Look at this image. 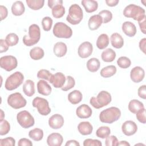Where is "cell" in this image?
<instances>
[{
    "label": "cell",
    "mask_w": 146,
    "mask_h": 146,
    "mask_svg": "<svg viewBox=\"0 0 146 146\" xmlns=\"http://www.w3.org/2000/svg\"><path fill=\"white\" fill-rule=\"evenodd\" d=\"M37 90L39 94L44 95H49L52 91L51 87L44 80H40L37 83Z\"/></svg>",
    "instance_id": "obj_21"
},
{
    "label": "cell",
    "mask_w": 146,
    "mask_h": 146,
    "mask_svg": "<svg viewBox=\"0 0 146 146\" xmlns=\"http://www.w3.org/2000/svg\"><path fill=\"white\" fill-rule=\"evenodd\" d=\"M112 98L111 94L106 91H100L96 97H92L90 99V103L96 109L101 108L107 106L111 103Z\"/></svg>",
    "instance_id": "obj_4"
},
{
    "label": "cell",
    "mask_w": 146,
    "mask_h": 146,
    "mask_svg": "<svg viewBox=\"0 0 146 146\" xmlns=\"http://www.w3.org/2000/svg\"><path fill=\"white\" fill-rule=\"evenodd\" d=\"M26 2L29 8L33 10H38L44 6V0H26Z\"/></svg>",
    "instance_id": "obj_36"
},
{
    "label": "cell",
    "mask_w": 146,
    "mask_h": 146,
    "mask_svg": "<svg viewBox=\"0 0 146 146\" xmlns=\"http://www.w3.org/2000/svg\"><path fill=\"white\" fill-rule=\"evenodd\" d=\"M63 141V136L59 133H52L47 138V143L49 146H60Z\"/></svg>",
    "instance_id": "obj_18"
},
{
    "label": "cell",
    "mask_w": 146,
    "mask_h": 146,
    "mask_svg": "<svg viewBox=\"0 0 146 146\" xmlns=\"http://www.w3.org/2000/svg\"><path fill=\"white\" fill-rule=\"evenodd\" d=\"M83 18V13L82 8L77 4L72 5L68 10V14L66 17L67 21L72 25L79 24Z\"/></svg>",
    "instance_id": "obj_5"
},
{
    "label": "cell",
    "mask_w": 146,
    "mask_h": 146,
    "mask_svg": "<svg viewBox=\"0 0 146 146\" xmlns=\"http://www.w3.org/2000/svg\"><path fill=\"white\" fill-rule=\"evenodd\" d=\"M111 45L115 48H121L124 45V39L121 35L117 33H113L110 37Z\"/></svg>",
    "instance_id": "obj_24"
},
{
    "label": "cell",
    "mask_w": 146,
    "mask_h": 146,
    "mask_svg": "<svg viewBox=\"0 0 146 146\" xmlns=\"http://www.w3.org/2000/svg\"><path fill=\"white\" fill-rule=\"evenodd\" d=\"M145 45H146V39L145 38L141 39L139 42V48L140 50L145 54Z\"/></svg>",
    "instance_id": "obj_56"
},
{
    "label": "cell",
    "mask_w": 146,
    "mask_h": 146,
    "mask_svg": "<svg viewBox=\"0 0 146 146\" xmlns=\"http://www.w3.org/2000/svg\"><path fill=\"white\" fill-rule=\"evenodd\" d=\"M145 85L141 86L137 90L138 96L143 99H146V91H145Z\"/></svg>",
    "instance_id": "obj_50"
},
{
    "label": "cell",
    "mask_w": 146,
    "mask_h": 146,
    "mask_svg": "<svg viewBox=\"0 0 146 146\" xmlns=\"http://www.w3.org/2000/svg\"><path fill=\"white\" fill-rule=\"evenodd\" d=\"M18 66L17 58L13 55H6L0 58V66L6 71H11Z\"/></svg>",
    "instance_id": "obj_11"
},
{
    "label": "cell",
    "mask_w": 146,
    "mask_h": 146,
    "mask_svg": "<svg viewBox=\"0 0 146 146\" xmlns=\"http://www.w3.org/2000/svg\"><path fill=\"white\" fill-rule=\"evenodd\" d=\"M53 34L56 38L68 39L72 36V30L66 23L59 22L55 24L53 27Z\"/></svg>",
    "instance_id": "obj_7"
},
{
    "label": "cell",
    "mask_w": 146,
    "mask_h": 146,
    "mask_svg": "<svg viewBox=\"0 0 146 146\" xmlns=\"http://www.w3.org/2000/svg\"><path fill=\"white\" fill-rule=\"evenodd\" d=\"M121 131L125 135L128 136H132L135 134L137 132V125L132 120H127L123 123L121 125Z\"/></svg>",
    "instance_id": "obj_14"
},
{
    "label": "cell",
    "mask_w": 146,
    "mask_h": 146,
    "mask_svg": "<svg viewBox=\"0 0 146 146\" xmlns=\"http://www.w3.org/2000/svg\"><path fill=\"white\" fill-rule=\"evenodd\" d=\"M52 74L47 70L41 69L37 73V78L39 79H43L49 81Z\"/></svg>",
    "instance_id": "obj_45"
},
{
    "label": "cell",
    "mask_w": 146,
    "mask_h": 146,
    "mask_svg": "<svg viewBox=\"0 0 146 146\" xmlns=\"http://www.w3.org/2000/svg\"><path fill=\"white\" fill-rule=\"evenodd\" d=\"M118 140L115 136H108L106 138L105 145L106 146H116L118 144Z\"/></svg>",
    "instance_id": "obj_47"
},
{
    "label": "cell",
    "mask_w": 146,
    "mask_h": 146,
    "mask_svg": "<svg viewBox=\"0 0 146 146\" xmlns=\"http://www.w3.org/2000/svg\"><path fill=\"white\" fill-rule=\"evenodd\" d=\"M144 108V106L142 102L137 100L132 99L128 104V110L133 113H136L139 111Z\"/></svg>",
    "instance_id": "obj_30"
},
{
    "label": "cell",
    "mask_w": 146,
    "mask_h": 146,
    "mask_svg": "<svg viewBox=\"0 0 146 146\" xmlns=\"http://www.w3.org/2000/svg\"><path fill=\"white\" fill-rule=\"evenodd\" d=\"M123 15L127 18H131L137 21L146 17L145 10L135 4H130L127 6L123 10Z\"/></svg>",
    "instance_id": "obj_3"
},
{
    "label": "cell",
    "mask_w": 146,
    "mask_h": 146,
    "mask_svg": "<svg viewBox=\"0 0 146 146\" xmlns=\"http://www.w3.org/2000/svg\"><path fill=\"white\" fill-rule=\"evenodd\" d=\"M29 136L34 141H40L43 137V131L38 128H34L29 131Z\"/></svg>",
    "instance_id": "obj_35"
},
{
    "label": "cell",
    "mask_w": 146,
    "mask_h": 146,
    "mask_svg": "<svg viewBox=\"0 0 146 146\" xmlns=\"http://www.w3.org/2000/svg\"><path fill=\"white\" fill-rule=\"evenodd\" d=\"M92 111L88 105L83 104L79 106L76 110L77 116L80 119H87L91 116Z\"/></svg>",
    "instance_id": "obj_17"
},
{
    "label": "cell",
    "mask_w": 146,
    "mask_h": 146,
    "mask_svg": "<svg viewBox=\"0 0 146 146\" xmlns=\"http://www.w3.org/2000/svg\"><path fill=\"white\" fill-rule=\"evenodd\" d=\"M121 116L120 109L116 107H111L103 110L99 115V120L104 123L112 124L118 120Z\"/></svg>",
    "instance_id": "obj_1"
},
{
    "label": "cell",
    "mask_w": 146,
    "mask_h": 146,
    "mask_svg": "<svg viewBox=\"0 0 146 146\" xmlns=\"http://www.w3.org/2000/svg\"><path fill=\"white\" fill-rule=\"evenodd\" d=\"M99 15L102 17L103 23H107L112 19V13L108 10H103L99 13Z\"/></svg>",
    "instance_id": "obj_42"
},
{
    "label": "cell",
    "mask_w": 146,
    "mask_h": 146,
    "mask_svg": "<svg viewBox=\"0 0 146 146\" xmlns=\"http://www.w3.org/2000/svg\"><path fill=\"white\" fill-rule=\"evenodd\" d=\"M145 19H146V17H144L143 19L138 21L139 25L140 27V29L141 31L144 34H146V30H145V27H146V23H145Z\"/></svg>",
    "instance_id": "obj_53"
},
{
    "label": "cell",
    "mask_w": 146,
    "mask_h": 146,
    "mask_svg": "<svg viewBox=\"0 0 146 146\" xmlns=\"http://www.w3.org/2000/svg\"><path fill=\"white\" fill-rule=\"evenodd\" d=\"M18 146H32L33 143L28 139L26 138H22L19 139L18 143Z\"/></svg>",
    "instance_id": "obj_51"
},
{
    "label": "cell",
    "mask_w": 146,
    "mask_h": 146,
    "mask_svg": "<svg viewBox=\"0 0 146 146\" xmlns=\"http://www.w3.org/2000/svg\"><path fill=\"white\" fill-rule=\"evenodd\" d=\"M64 124L63 117L58 113L52 115L48 119V125L52 129H58L63 127Z\"/></svg>",
    "instance_id": "obj_16"
},
{
    "label": "cell",
    "mask_w": 146,
    "mask_h": 146,
    "mask_svg": "<svg viewBox=\"0 0 146 146\" xmlns=\"http://www.w3.org/2000/svg\"><path fill=\"white\" fill-rule=\"evenodd\" d=\"M109 44V38L106 34H100L96 40V46L100 50H103Z\"/></svg>",
    "instance_id": "obj_32"
},
{
    "label": "cell",
    "mask_w": 146,
    "mask_h": 146,
    "mask_svg": "<svg viewBox=\"0 0 146 146\" xmlns=\"http://www.w3.org/2000/svg\"><path fill=\"white\" fill-rule=\"evenodd\" d=\"M0 14H1V20L3 21L5 19L8 15V11L7 8L1 5L0 6Z\"/></svg>",
    "instance_id": "obj_52"
},
{
    "label": "cell",
    "mask_w": 146,
    "mask_h": 146,
    "mask_svg": "<svg viewBox=\"0 0 146 146\" xmlns=\"http://www.w3.org/2000/svg\"><path fill=\"white\" fill-rule=\"evenodd\" d=\"M123 33L129 37L134 36L136 34V27L134 23L130 21H125L121 26Z\"/></svg>",
    "instance_id": "obj_19"
},
{
    "label": "cell",
    "mask_w": 146,
    "mask_h": 146,
    "mask_svg": "<svg viewBox=\"0 0 146 146\" xmlns=\"http://www.w3.org/2000/svg\"><path fill=\"white\" fill-rule=\"evenodd\" d=\"M136 116L137 120L145 124L146 123V118H145V108L140 110L136 113Z\"/></svg>",
    "instance_id": "obj_49"
},
{
    "label": "cell",
    "mask_w": 146,
    "mask_h": 146,
    "mask_svg": "<svg viewBox=\"0 0 146 146\" xmlns=\"http://www.w3.org/2000/svg\"><path fill=\"white\" fill-rule=\"evenodd\" d=\"M8 104L14 109H19L26 106V100L19 92H15L10 94L7 100Z\"/></svg>",
    "instance_id": "obj_9"
},
{
    "label": "cell",
    "mask_w": 146,
    "mask_h": 146,
    "mask_svg": "<svg viewBox=\"0 0 146 146\" xmlns=\"http://www.w3.org/2000/svg\"><path fill=\"white\" fill-rule=\"evenodd\" d=\"M44 50L40 47H35L30 51V58L35 60L41 59L44 56Z\"/></svg>",
    "instance_id": "obj_34"
},
{
    "label": "cell",
    "mask_w": 146,
    "mask_h": 146,
    "mask_svg": "<svg viewBox=\"0 0 146 146\" xmlns=\"http://www.w3.org/2000/svg\"><path fill=\"white\" fill-rule=\"evenodd\" d=\"M66 80V77L65 75L62 72H58L55 74L52 75L48 82L51 83L55 88H61L64 84Z\"/></svg>",
    "instance_id": "obj_13"
},
{
    "label": "cell",
    "mask_w": 146,
    "mask_h": 146,
    "mask_svg": "<svg viewBox=\"0 0 146 146\" xmlns=\"http://www.w3.org/2000/svg\"><path fill=\"white\" fill-rule=\"evenodd\" d=\"M85 11L88 13H91L95 11L98 8V3L94 0H83L81 2Z\"/></svg>",
    "instance_id": "obj_25"
},
{
    "label": "cell",
    "mask_w": 146,
    "mask_h": 146,
    "mask_svg": "<svg viewBox=\"0 0 146 146\" xmlns=\"http://www.w3.org/2000/svg\"><path fill=\"white\" fill-rule=\"evenodd\" d=\"M57 5H63V1L62 0H48V6L51 9Z\"/></svg>",
    "instance_id": "obj_55"
},
{
    "label": "cell",
    "mask_w": 146,
    "mask_h": 146,
    "mask_svg": "<svg viewBox=\"0 0 146 146\" xmlns=\"http://www.w3.org/2000/svg\"><path fill=\"white\" fill-rule=\"evenodd\" d=\"M19 41L18 36L15 33H10L7 34L5 38V42L9 46H14L16 45Z\"/></svg>",
    "instance_id": "obj_39"
},
{
    "label": "cell",
    "mask_w": 146,
    "mask_h": 146,
    "mask_svg": "<svg viewBox=\"0 0 146 146\" xmlns=\"http://www.w3.org/2000/svg\"><path fill=\"white\" fill-rule=\"evenodd\" d=\"M116 67L113 65H110L103 67L100 71V75L103 78H110L114 75L116 72Z\"/></svg>",
    "instance_id": "obj_33"
},
{
    "label": "cell",
    "mask_w": 146,
    "mask_h": 146,
    "mask_svg": "<svg viewBox=\"0 0 146 146\" xmlns=\"http://www.w3.org/2000/svg\"><path fill=\"white\" fill-rule=\"evenodd\" d=\"M86 66L89 71L95 72L99 70L100 66V63L98 58H92L87 61Z\"/></svg>",
    "instance_id": "obj_31"
},
{
    "label": "cell",
    "mask_w": 146,
    "mask_h": 146,
    "mask_svg": "<svg viewBox=\"0 0 146 146\" xmlns=\"http://www.w3.org/2000/svg\"><path fill=\"white\" fill-rule=\"evenodd\" d=\"M15 145V140L12 137H8L0 139L1 146H14Z\"/></svg>",
    "instance_id": "obj_46"
},
{
    "label": "cell",
    "mask_w": 146,
    "mask_h": 146,
    "mask_svg": "<svg viewBox=\"0 0 146 146\" xmlns=\"http://www.w3.org/2000/svg\"><path fill=\"white\" fill-rule=\"evenodd\" d=\"M117 145H123V146H129L130 144L126 141H120L118 142Z\"/></svg>",
    "instance_id": "obj_59"
},
{
    "label": "cell",
    "mask_w": 146,
    "mask_h": 146,
    "mask_svg": "<svg viewBox=\"0 0 146 146\" xmlns=\"http://www.w3.org/2000/svg\"><path fill=\"white\" fill-rule=\"evenodd\" d=\"M102 23L103 20L102 17L99 14H95L89 18L88 26L90 30L93 31L98 29Z\"/></svg>",
    "instance_id": "obj_20"
},
{
    "label": "cell",
    "mask_w": 146,
    "mask_h": 146,
    "mask_svg": "<svg viewBox=\"0 0 146 146\" xmlns=\"http://www.w3.org/2000/svg\"><path fill=\"white\" fill-rule=\"evenodd\" d=\"M40 38V30L36 24H32L29 27V34L23 37V43L26 46L30 47L36 44Z\"/></svg>",
    "instance_id": "obj_2"
},
{
    "label": "cell",
    "mask_w": 146,
    "mask_h": 146,
    "mask_svg": "<svg viewBox=\"0 0 146 146\" xmlns=\"http://www.w3.org/2000/svg\"><path fill=\"white\" fill-rule=\"evenodd\" d=\"M93 46L89 42H84L81 43L78 50L79 56L82 58H87L89 57L92 53Z\"/></svg>",
    "instance_id": "obj_12"
},
{
    "label": "cell",
    "mask_w": 146,
    "mask_h": 146,
    "mask_svg": "<svg viewBox=\"0 0 146 146\" xmlns=\"http://www.w3.org/2000/svg\"><path fill=\"white\" fill-rule=\"evenodd\" d=\"M22 90L26 96L29 97L32 96L35 94L34 82L30 79L26 80L23 85Z\"/></svg>",
    "instance_id": "obj_26"
},
{
    "label": "cell",
    "mask_w": 146,
    "mask_h": 146,
    "mask_svg": "<svg viewBox=\"0 0 146 146\" xmlns=\"http://www.w3.org/2000/svg\"><path fill=\"white\" fill-rule=\"evenodd\" d=\"M66 146H79L80 144L79 142H78L76 140H68L66 143L65 144Z\"/></svg>",
    "instance_id": "obj_58"
},
{
    "label": "cell",
    "mask_w": 146,
    "mask_h": 146,
    "mask_svg": "<svg viewBox=\"0 0 146 146\" xmlns=\"http://www.w3.org/2000/svg\"><path fill=\"white\" fill-rule=\"evenodd\" d=\"M23 80L24 76L23 74L19 71H16L6 79L5 87L8 91H13L20 86Z\"/></svg>",
    "instance_id": "obj_6"
},
{
    "label": "cell",
    "mask_w": 146,
    "mask_h": 146,
    "mask_svg": "<svg viewBox=\"0 0 146 146\" xmlns=\"http://www.w3.org/2000/svg\"><path fill=\"white\" fill-rule=\"evenodd\" d=\"M53 21L49 17H45L42 20V25L44 31H48L51 30Z\"/></svg>",
    "instance_id": "obj_44"
},
{
    "label": "cell",
    "mask_w": 146,
    "mask_h": 146,
    "mask_svg": "<svg viewBox=\"0 0 146 146\" xmlns=\"http://www.w3.org/2000/svg\"><path fill=\"white\" fill-rule=\"evenodd\" d=\"M4 117H5L4 112H3V111H2V110H1V120H0V121L3 120Z\"/></svg>",
    "instance_id": "obj_60"
},
{
    "label": "cell",
    "mask_w": 146,
    "mask_h": 146,
    "mask_svg": "<svg viewBox=\"0 0 146 146\" xmlns=\"http://www.w3.org/2000/svg\"><path fill=\"white\" fill-rule=\"evenodd\" d=\"M10 130V125L7 120L3 119L0 121V135L3 136L7 134Z\"/></svg>",
    "instance_id": "obj_43"
},
{
    "label": "cell",
    "mask_w": 146,
    "mask_h": 146,
    "mask_svg": "<svg viewBox=\"0 0 146 146\" xmlns=\"http://www.w3.org/2000/svg\"><path fill=\"white\" fill-rule=\"evenodd\" d=\"M117 64L121 68H127L131 65V60L126 56H121L117 60Z\"/></svg>",
    "instance_id": "obj_40"
},
{
    "label": "cell",
    "mask_w": 146,
    "mask_h": 146,
    "mask_svg": "<svg viewBox=\"0 0 146 146\" xmlns=\"http://www.w3.org/2000/svg\"><path fill=\"white\" fill-rule=\"evenodd\" d=\"M83 99L82 92L79 90H74L68 95V100L72 104L79 103Z\"/></svg>",
    "instance_id": "obj_28"
},
{
    "label": "cell",
    "mask_w": 146,
    "mask_h": 146,
    "mask_svg": "<svg viewBox=\"0 0 146 146\" xmlns=\"http://www.w3.org/2000/svg\"><path fill=\"white\" fill-rule=\"evenodd\" d=\"M25 11V7L23 2L21 1H17L14 2L11 6V12L14 15H22Z\"/></svg>",
    "instance_id": "obj_27"
},
{
    "label": "cell",
    "mask_w": 146,
    "mask_h": 146,
    "mask_svg": "<svg viewBox=\"0 0 146 146\" xmlns=\"http://www.w3.org/2000/svg\"><path fill=\"white\" fill-rule=\"evenodd\" d=\"M145 71L140 66L133 67L130 72V78L132 82L137 83L141 82L144 78Z\"/></svg>",
    "instance_id": "obj_15"
},
{
    "label": "cell",
    "mask_w": 146,
    "mask_h": 146,
    "mask_svg": "<svg viewBox=\"0 0 146 146\" xmlns=\"http://www.w3.org/2000/svg\"><path fill=\"white\" fill-rule=\"evenodd\" d=\"M106 3L110 7L116 6L119 2V0H106Z\"/></svg>",
    "instance_id": "obj_57"
},
{
    "label": "cell",
    "mask_w": 146,
    "mask_h": 146,
    "mask_svg": "<svg viewBox=\"0 0 146 146\" xmlns=\"http://www.w3.org/2000/svg\"><path fill=\"white\" fill-rule=\"evenodd\" d=\"M78 129L81 135H88L92 132L93 127L89 121H82L78 124Z\"/></svg>",
    "instance_id": "obj_23"
},
{
    "label": "cell",
    "mask_w": 146,
    "mask_h": 146,
    "mask_svg": "<svg viewBox=\"0 0 146 146\" xmlns=\"http://www.w3.org/2000/svg\"><path fill=\"white\" fill-rule=\"evenodd\" d=\"M9 49V46L5 42L4 39H0V52L2 53L6 52Z\"/></svg>",
    "instance_id": "obj_54"
},
{
    "label": "cell",
    "mask_w": 146,
    "mask_h": 146,
    "mask_svg": "<svg viewBox=\"0 0 146 146\" xmlns=\"http://www.w3.org/2000/svg\"><path fill=\"white\" fill-rule=\"evenodd\" d=\"M32 105L34 107L36 108L38 112L41 115L46 116L51 112L49 103L44 98L40 97L35 98L33 100Z\"/></svg>",
    "instance_id": "obj_10"
},
{
    "label": "cell",
    "mask_w": 146,
    "mask_h": 146,
    "mask_svg": "<svg viewBox=\"0 0 146 146\" xmlns=\"http://www.w3.org/2000/svg\"><path fill=\"white\" fill-rule=\"evenodd\" d=\"M75 85V80L71 76H66V80L64 84L61 88V90L64 91H67L72 88Z\"/></svg>",
    "instance_id": "obj_41"
},
{
    "label": "cell",
    "mask_w": 146,
    "mask_h": 146,
    "mask_svg": "<svg viewBox=\"0 0 146 146\" xmlns=\"http://www.w3.org/2000/svg\"><path fill=\"white\" fill-rule=\"evenodd\" d=\"M84 146H102V142L97 139H87L83 141Z\"/></svg>",
    "instance_id": "obj_48"
},
{
    "label": "cell",
    "mask_w": 146,
    "mask_h": 146,
    "mask_svg": "<svg viewBox=\"0 0 146 146\" xmlns=\"http://www.w3.org/2000/svg\"><path fill=\"white\" fill-rule=\"evenodd\" d=\"M111 133L110 128L107 126H102L99 127L96 131V135L97 137L101 139H106Z\"/></svg>",
    "instance_id": "obj_38"
},
{
    "label": "cell",
    "mask_w": 146,
    "mask_h": 146,
    "mask_svg": "<svg viewBox=\"0 0 146 146\" xmlns=\"http://www.w3.org/2000/svg\"><path fill=\"white\" fill-rule=\"evenodd\" d=\"M17 120L19 124L23 128H29L34 125V117L27 111L23 110L18 113Z\"/></svg>",
    "instance_id": "obj_8"
},
{
    "label": "cell",
    "mask_w": 146,
    "mask_h": 146,
    "mask_svg": "<svg viewBox=\"0 0 146 146\" xmlns=\"http://www.w3.org/2000/svg\"><path fill=\"white\" fill-rule=\"evenodd\" d=\"M67 51V47L66 43L62 42H58L56 43L53 48V52L57 57L64 56Z\"/></svg>",
    "instance_id": "obj_22"
},
{
    "label": "cell",
    "mask_w": 146,
    "mask_h": 146,
    "mask_svg": "<svg viewBox=\"0 0 146 146\" xmlns=\"http://www.w3.org/2000/svg\"><path fill=\"white\" fill-rule=\"evenodd\" d=\"M116 54L114 50L112 48H107L104 50L101 55L102 59L105 62H113L115 58Z\"/></svg>",
    "instance_id": "obj_29"
},
{
    "label": "cell",
    "mask_w": 146,
    "mask_h": 146,
    "mask_svg": "<svg viewBox=\"0 0 146 146\" xmlns=\"http://www.w3.org/2000/svg\"><path fill=\"white\" fill-rule=\"evenodd\" d=\"M51 12L55 18H60L64 15L65 8L63 5H57L51 9Z\"/></svg>",
    "instance_id": "obj_37"
}]
</instances>
